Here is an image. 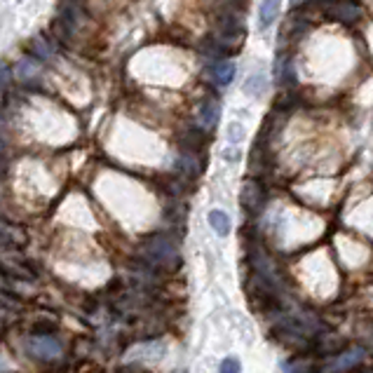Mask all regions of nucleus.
I'll list each match as a JSON object with an SVG mask.
<instances>
[{
  "mask_svg": "<svg viewBox=\"0 0 373 373\" xmlns=\"http://www.w3.org/2000/svg\"><path fill=\"white\" fill-rule=\"evenodd\" d=\"M211 75H214V80H216V85H230L233 83V78H235V63L230 61V59H221L214 63V68H211Z\"/></svg>",
  "mask_w": 373,
  "mask_h": 373,
  "instance_id": "nucleus-6",
  "label": "nucleus"
},
{
  "mask_svg": "<svg viewBox=\"0 0 373 373\" xmlns=\"http://www.w3.org/2000/svg\"><path fill=\"white\" fill-rule=\"evenodd\" d=\"M362 350L357 347V350H352V352H347V354H343V357H338L336 362L331 364V367H327L329 371H345V369H350V367H354L357 362L362 359Z\"/></svg>",
  "mask_w": 373,
  "mask_h": 373,
  "instance_id": "nucleus-9",
  "label": "nucleus"
},
{
  "mask_svg": "<svg viewBox=\"0 0 373 373\" xmlns=\"http://www.w3.org/2000/svg\"><path fill=\"white\" fill-rule=\"evenodd\" d=\"M331 17H336L340 21H354L357 17H359V7H354V5H336L333 7V12H331Z\"/></svg>",
  "mask_w": 373,
  "mask_h": 373,
  "instance_id": "nucleus-11",
  "label": "nucleus"
},
{
  "mask_svg": "<svg viewBox=\"0 0 373 373\" xmlns=\"http://www.w3.org/2000/svg\"><path fill=\"white\" fill-rule=\"evenodd\" d=\"M244 134H247V130L240 125V122H230L228 125V141L230 144H242V139H244Z\"/></svg>",
  "mask_w": 373,
  "mask_h": 373,
  "instance_id": "nucleus-12",
  "label": "nucleus"
},
{
  "mask_svg": "<svg viewBox=\"0 0 373 373\" xmlns=\"http://www.w3.org/2000/svg\"><path fill=\"white\" fill-rule=\"evenodd\" d=\"M268 90V80H266V75H251L247 83H244V92L249 94V97H261Z\"/></svg>",
  "mask_w": 373,
  "mask_h": 373,
  "instance_id": "nucleus-10",
  "label": "nucleus"
},
{
  "mask_svg": "<svg viewBox=\"0 0 373 373\" xmlns=\"http://www.w3.org/2000/svg\"><path fill=\"white\" fill-rule=\"evenodd\" d=\"M224 157H226V160H230V162H237V160H240V155H237V150H235V148L224 150Z\"/></svg>",
  "mask_w": 373,
  "mask_h": 373,
  "instance_id": "nucleus-14",
  "label": "nucleus"
},
{
  "mask_svg": "<svg viewBox=\"0 0 373 373\" xmlns=\"http://www.w3.org/2000/svg\"><path fill=\"white\" fill-rule=\"evenodd\" d=\"M3 242L5 244H14V247H23V244L28 242V237H26V233H23L21 228H17V226H7L5 224V228H3Z\"/></svg>",
  "mask_w": 373,
  "mask_h": 373,
  "instance_id": "nucleus-8",
  "label": "nucleus"
},
{
  "mask_svg": "<svg viewBox=\"0 0 373 373\" xmlns=\"http://www.w3.org/2000/svg\"><path fill=\"white\" fill-rule=\"evenodd\" d=\"M141 251H144V258L146 263H150V268L179 270L181 266L179 249L174 247V242L167 235H153L144 247H141Z\"/></svg>",
  "mask_w": 373,
  "mask_h": 373,
  "instance_id": "nucleus-1",
  "label": "nucleus"
},
{
  "mask_svg": "<svg viewBox=\"0 0 373 373\" xmlns=\"http://www.w3.org/2000/svg\"><path fill=\"white\" fill-rule=\"evenodd\" d=\"M282 10V0H263L258 7V28L268 31L275 23V19L280 17Z\"/></svg>",
  "mask_w": 373,
  "mask_h": 373,
  "instance_id": "nucleus-4",
  "label": "nucleus"
},
{
  "mask_svg": "<svg viewBox=\"0 0 373 373\" xmlns=\"http://www.w3.org/2000/svg\"><path fill=\"white\" fill-rule=\"evenodd\" d=\"M209 226L214 228V233H216L219 237H226L230 233V228H233V224H230V216L226 211H221V209L209 211Z\"/></svg>",
  "mask_w": 373,
  "mask_h": 373,
  "instance_id": "nucleus-7",
  "label": "nucleus"
},
{
  "mask_svg": "<svg viewBox=\"0 0 373 373\" xmlns=\"http://www.w3.org/2000/svg\"><path fill=\"white\" fill-rule=\"evenodd\" d=\"M7 80H10V68L3 66V87H7Z\"/></svg>",
  "mask_w": 373,
  "mask_h": 373,
  "instance_id": "nucleus-15",
  "label": "nucleus"
},
{
  "mask_svg": "<svg viewBox=\"0 0 373 373\" xmlns=\"http://www.w3.org/2000/svg\"><path fill=\"white\" fill-rule=\"evenodd\" d=\"M224 373H237L242 367H240V362L235 359V357H226L224 362H221V367H219Z\"/></svg>",
  "mask_w": 373,
  "mask_h": 373,
  "instance_id": "nucleus-13",
  "label": "nucleus"
},
{
  "mask_svg": "<svg viewBox=\"0 0 373 373\" xmlns=\"http://www.w3.org/2000/svg\"><path fill=\"white\" fill-rule=\"evenodd\" d=\"M28 352L33 354L36 359L52 362L61 357V345H59V340L52 336H33L28 340Z\"/></svg>",
  "mask_w": 373,
  "mask_h": 373,
  "instance_id": "nucleus-3",
  "label": "nucleus"
},
{
  "mask_svg": "<svg viewBox=\"0 0 373 373\" xmlns=\"http://www.w3.org/2000/svg\"><path fill=\"white\" fill-rule=\"evenodd\" d=\"M263 200H266V190H263V186H261V181H256V179L244 181V186L240 190L242 209L247 214H258L261 207H263Z\"/></svg>",
  "mask_w": 373,
  "mask_h": 373,
  "instance_id": "nucleus-2",
  "label": "nucleus"
},
{
  "mask_svg": "<svg viewBox=\"0 0 373 373\" xmlns=\"http://www.w3.org/2000/svg\"><path fill=\"white\" fill-rule=\"evenodd\" d=\"M219 101L214 99H204V104L200 106V115H197V120H200V125L204 127V130H211L214 125L219 122Z\"/></svg>",
  "mask_w": 373,
  "mask_h": 373,
  "instance_id": "nucleus-5",
  "label": "nucleus"
}]
</instances>
